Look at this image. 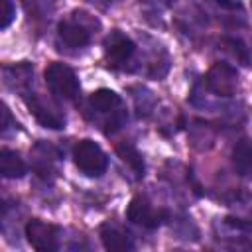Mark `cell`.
<instances>
[{
    "label": "cell",
    "instance_id": "cell-1",
    "mask_svg": "<svg viewBox=\"0 0 252 252\" xmlns=\"http://www.w3.org/2000/svg\"><path fill=\"white\" fill-rule=\"evenodd\" d=\"M45 83L49 87V91L65 100H75L79 96L81 85L79 79L75 75V71L65 65V63H49L45 67Z\"/></svg>",
    "mask_w": 252,
    "mask_h": 252
},
{
    "label": "cell",
    "instance_id": "cell-2",
    "mask_svg": "<svg viewBox=\"0 0 252 252\" xmlns=\"http://www.w3.org/2000/svg\"><path fill=\"white\" fill-rule=\"evenodd\" d=\"M73 158L77 167L87 175H100L106 171V165H108V158L102 152V148L89 138L75 144Z\"/></svg>",
    "mask_w": 252,
    "mask_h": 252
},
{
    "label": "cell",
    "instance_id": "cell-3",
    "mask_svg": "<svg viewBox=\"0 0 252 252\" xmlns=\"http://www.w3.org/2000/svg\"><path fill=\"white\" fill-rule=\"evenodd\" d=\"M126 215H128V220H132L134 224L146 226V228H158L169 217L165 209H152L146 195H136L130 201Z\"/></svg>",
    "mask_w": 252,
    "mask_h": 252
},
{
    "label": "cell",
    "instance_id": "cell-4",
    "mask_svg": "<svg viewBox=\"0 0 252 252\" xmlns=\"http://www.w3.org/2000/svg\"><path fill=\"white\" fill-rule=\"evenodd\" d=\"M26 238L35 250H41V252H53L59 248V228L39 219L28 220Z\"/></svg>",
    "mask_w": 252,
    "mask_h": 252
},
{
    "label": "cell",
    "instance_id": "cell-5",
    "mask_svg": "<svg viewBox=\"0 0 252 252\" xmlns=\"http://www.w3.org/2000/svg\"><path fill=\"white\" fill-rule=\"evenodd\" d=\"M207 87L219 96H232L238 89V73L228 63H215L205 77Z\"/></svg>",
    "mask_w": 252,
    "mask_h": 252
},
{
    "label": "cell",
    "instance_id": "cell-6",
    "mask_svg": "<svg viewBox=\"0 0 252 252\" xmlns=\"http://www.w3.org/2000/svg\"><path fill=\"white\" fill-rule=\"evenodd\" d=\"M136 51V45L130 37H126L124 33L120 32H112L106 41H104V55H106V61L112 65V67H118L122 63H126Z\"/></svg>",
    "mask_w": 252,
    "mask_h": 252
},
{
    "label": "cell",
    "instance_id": "cell-7",
    "mask_svg": "<svg viewBox=\"0 0 252 252\" xmlns=\"http://www.w3.org/2000/svg\"><path fill=\"white\" fill-rule=\"evenodd\" d=\"M24 100H26L28 108L32 110V114L35 116V120H37L41 126H45V128H55V130H57V128H63L65 118H63L57 110L45 106V102H43L37 94L26 93V94H24Z\"/></svg>",
    "mask_w": 252,
    "mask_h": 252
},
{
    "label": "cell",
    "instance_id": "cell-8",
    "mask_svg": "<svg viewBox=\"0 0 252 252\" xmlns=\"http://www.w3.org/2000/svg\"><path fill=\"white\" fill-rule=\"evenodd\" d=\"M100 240L104 244L106 250H112V252H124V250H132V240L126 232H122L118 226L106 222L100 226Z\"/></svg>",
    "mask_w": 252,
    "mask_h": 252
},
{
    "label": "cell",
    "instance_id": "cell-9",
    "mask_svg": "<svg viewBox=\"0 0 252 252\" xmlns=\"http://www.w3.org/2000/svg\"><path fill=\"white\" fill-rule=\"evenodd\" d=\"M57 30H59V37L69 47H83L91 39L89 32L81 24H75V22H61Z\"/></svg>",
    "mask_w": 252,
    "mask_h": 252
},
{
    "label": "cell",
    "instance_id": "cell-10",
    "mask_svg": "<svg viewBox=\"0 0 252 252\" xmlns=\"http://www.w3.org/2000/svg\"><path fill=\"white\" fill-rule=\"evenodd\" d=\"M232 163L242 177H252V142L250 140H240L234 146Z\"/></svg>",
    "mask_w": 252,
    "mask_h": 252
},
{
    "label": "cell",
    "instance_id": "cell-11",
    "mask_svg": "<svg viewBox=\"0 0 252 252\" xmlns=\"http://www.w3.org/2000/svg\"><path fill=\"white\" fill-rule=\"evenodd\" d=\"M0 173L6 179L22 177L26 173V163L16 152H12L8 148H2V152H0Z\"/></svg>",
    "mask_w": 252,
    "mask_h": 252
},
{
    "label": "cell",
    "instance_id": "cell-12",
    "mask_svg": "<svg viewBox=\"0 0 252 252\" xmlns=\"http://www.w3.org/2000/svg\"><path fill=\"white\" fill-rule=\"evenodd\" d=\"M89 102L93 108L100 110V112H116V108H120V96L110 91V89H98L94 93H91Z\"/></svg>",
    "mask_w": 252,
    "mask_h": 252
},
{
    "label": "cell",
    "instance_id": "cell-13",
    "mask_svg": "<svg viewBox=\"0 0 252 252\" xmlns=\"http://www.w3.org/2000/svg\"><path fill=\"white\" fill-rule=\"evenodd\" d=\"M116 154H118V158L136 173V177H144V171H146L144 159H142V156L138 154V150H136L132 144H128V142L118 144V146H116Z\"/></svg>",
    "mask_w": 252,
    "mask_h": 252
},
{
    "label": "cell",
    "instance_id": "cell-14",
    "mask_svg": "<svg viewBox=\"0 0 252 252\" xmlns=\"http://www.w3.org/2000/svg\"><path fill=\"white\" fill-rule=\"evenodd\" d=\"M224 43L226 45H230V49H232V53L242 61V63H248V51H246V47H244V43L240 41V39H234V37H226L224 39Z\"/></svg>",
    "mask_w": 252,
    "mask_h": 252
},
{
    "label": "cell",
    "instance_id": "cell-15",
    "mask_svg": "<svg viewBox=\"0 0 252 252\" xmlns=\"http://www.w3.org/2000/svg\"><path fill=\"white\" fill-rule=\"evenodd\" d=\"M0 8H2V12H0V28L6 30L10 26L12 18H14V6H12L10 0H0Z\"/></svg>",
    "mask_w": 252,
    "mask_h": 252
},
{
    "label": "cell",
    "instance_id": "cell-16",
    "mask_svg": "<svg viewBox=\"0 0 252 252\" xmlns=\"http://www.w3.org/2000/svg\"><path fill=\"white\" fill-rule=\"evenodd\" d=\"M217 4H219V6H222V8H232V10L240 8V4H238V2H230V0H217Z\"/></svg>",
    "mask_w": 252,
    "mask_h": 252
}]
</instances>
